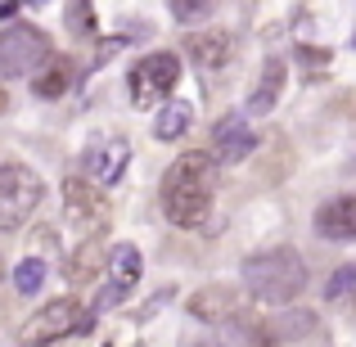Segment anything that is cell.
<instances>
[{"instance_id": "obj_1", "label": "cell", "mask_w": 356, "mask_h": 347, "mask_svg": "<svg viewBox=\"0 0 356 347\" xmlns=\"http://www.w3.org/2000/svg\"><path fill=\"white\" fill-rule=\"evenodd\" d=\"M212 194H217V158L208 154H181L163 176V212L172 226L194 230L208 221Z\"/></svg>"}, {"instance_id": "obj_2", "label": "cell", "mask_w": 356, "mask_h": 347, "mask_svg": "<svg viewBox=\"0 0 356 347\" xmlns=\"http://www.w3.org/2000/svg\"><path fill=\"white\" fill-rule=\"evenodd\" d=\"M243 289H248V298H257V302H266V307L293 302L307 289V261L298 257L293 248L257 252V257L243 261Z\"/></svg>"}, {"instance_id": "obj_3", "label": "cell", "mask_w": 356, "mask_h": 347, "mask_svg": "<svg viewBox=\"0 0 356 347\" xmlns=\"http://www.w3.org/2000/svg\"><path fill=\"white\" fill-rule=\"evenodd\" d=\"M90 330H95L90 307H81L77 298H54L27 321L23 343H59V339H77V334H90Z\"/></svg>"}, {"instance_id": "obj_4", "label": "cell", "mask_w": 356, "mask_h": 347, "mask_svg": "<svg viewBox=\"0 0 356 347\" xmlns=\"http://www.w3.org/2000/svg\"><path fill=\"white\" fill-rule=\"evenodd\" d=\"M41 176L23 163H5L0 167V230H18L36 208H41Z\"/></svg>"}, {"instance_id": "obj_5", "label": "cell", "mask_w": 356, "mask_h": 347, "mask_svg": "<svg viewBox=\"0 0 356 347\" xmlns=\"http://www.w3.org/2000/svg\"><path fill=\"white\" fill-rule=\"evenodd\" d=\"M176 81H181V59L172 50L145 54L131 68V99H136V108H158L163 99H172Z\"/></svg>"}, {"instance_id": "obj_6", "label": "cell", "mask_w": 356, "mask_h": 347, "mask_svg": "<svg viewBox=\"0 0 356 347\" xmlns=\"http://www.w3.org/2000/svg\"><path fill=\"white\" fill-rule=\"evenodd\" d=\"M50 59V36L27 23L0 27V77H27Z\"/></svg>"}, {"instance_id": "obj_7", "label": "cell", "mask_w": 356, "mask_h": 347, "mask_svg": "<svg viewBox=\"0 0 356 347\" xmlns=\"http://www.w3.org/2000/svg\"><path fill=\"white\" fill-rule=\"evenodd\" d=\"M140 271H145V257H140L136 243H118L113 252H108V289L99 293L95 307H113L122 298L131 293V289L140 284Z\"/></svg>"}, {"instance_id": "obj_8", "label": "cell", "mask_w": 356, "mask_h": 347, "mask_svg": "<svg viewBox=\"0 0 356 347\" xmlns=\"http://www.w3.org/2000/svg\"><path fill=\"white\" fill-rule=\"evenodd\" d=\"M252 145H257V131L243 122V113H226L212 127V154L221 163H239L243 154H252Z\"/></svg>"}, {"instance_id": "obj_9", "label": "cell", "mask_w": 356, "mask_h": 347, "mask_svg": "<svg viewBox=\"0 0 356 347\" xmlns=\"http://www.w3.org/2000/svg\"><path fill=\"white\" fill-rule=\"evenodd\" d=\"M63 203H68V217L77 221H86V226H95V230H104V221H108V203L99 199V190L90 181H68L63 185Z\"/></svg>"}, {"instance_id": "obj_10", "label": "cell", "mask_w": 356, "mask_h": 347, "mask_svg": "<svg viewBox=\"0 0 356 347\" xmlns=\"http://www.w3.org/2000/svg\"><path fill=\"white\" fill-rule=\"evenodd\" d=\"M127 158H131V145L127 140H104L86 154V176L99 185H113L122 172H127Z\"/></svg>"}, {"instance_id": "obj_11", "label": "cell", "mask_w": 356, "mask_h": 347, "mask_svg": "<svg viewBox=\"0 0 356 347\" xmlns=\"http://www.w3.org/2000/svg\"><path fill=\"white\" fill-rule=\"evenodd\" d=\"M316 230L325 239H356V194H343V199L325 203L321 217H316Z\"/></svg>"}, {"instance_id": "obj_12", "label": "cell", "mask_w": 356, "mask_h": 347, "mask_svg": "<svg viewBox=\"0 0 356 347\" xmlns=\"http://www.w3.org/2000/svg\"><path fill=\"white\" fill-rule=\"evenodd\" d=\"M99 266H104V243H99V234H90V239H81L77 248L68 252L63 280H68V284H86V280L99 275Z\"/></svg>"}, {"instance_id": "obj_13", "label": "cell", "mask_w": 356, "mask_h": 347, "mask_svg": "<svg viewBox=\"0 0 356 347\" xmlns=\"http://www.w3.org/2000/svg\"><path fill=\"white\" fill-rule=\"evenodd\" d=\"M185 54H190L203 72H217V68H226V59H230V36L226 32H199V36L185 41Z\"/></svg>"}, {"instance_id": "obj_14", "label": "cell", "mask_w": 356, "mask_h": 347, "mask_svg": "<svg viewBox=\"0 0 356 347\" xmlns=\"http://www.w3.org/2000/svg\"><path fill=\"white\" fill-rule=\"evenodd\" d=\"M270 339L275 343H321L325 330H321V321H316V312H289L270 325Z\"/></svg>"}, {"instance_id": "obj_15", "label": "cell", "mask_w": 356, "mask_h": 347, "mask_svg": "<svg viewBox=\"0 0 356 347\" xmlns=\"http://www.w3.org/2000/svg\"><path fill=\"white\" fill-rule=\"evenodd\" d=\"M280 90H284V63H280V59H266L257 90L248 95V113H270V108H275V99H280Z\"/></svg>"}, {"instance_id": "obj_16", "label": "cell", "mask_w": 356, "mask_h": 347, "mask_svg": "<svg viewBox=\"0 0 356 347\" xmlns=\"http://www.w3.org/2000/svg\"><path fill=\"white\" fill-rule=\"evenodd\" d=\"M68 86H72V63L68 59H45L41 63V77L32 81V90L41 99H59Z\"/></svg>"}, {"instance_id": "obj_17", "label": "cell", "mask_w": 356, "mask_h": 347, "mask_svg": "<svg viewBox=\"0 0 356 347\" xmlns=\"http://www.w3.org/2000/svg\"><path fill=\"white\" fill-rule=\"evenodd\" d=\"M190 104H167L163 113H158V122H154V136L158 140H181L185 131H190Z\"/></svg>"}, {"instance_id": "obj_18", "label": "cell", "mask_w": 356, "mask_h": 347, "mask_svg": "<svg viewBox=\"0 0 356 347\" xmlns=\"http://www.w3.org/2000/svg\"><path fill=\"white\" fill-rule=\"evenodd\" d=\"M190 312H194V316H203L208 325H217V321H226V316L235 312V302H230L226 293H199V298L190 302Z\"/></svg>"}, {"instance_id": "obj_19", "label": "cell", "mask_w": 356, "mask_h": 347, "mask_svg": "<svg viewBox=\"0 0 356 347\" xmlns=\"http://www.w3.org/2000/svg\"><path fill=\"white\" fill-rule=\"evenodd\" d=\"M45 284V261L41 257H27V261H18V271H14V289L18 293H36V289Z\"/></svg>"}, {"instance_id": "obj_20", "label": "cell", "mask_w": 356, "mask_h": 347, "mask_svg": "<svg viewBox=\"0 0 356 347\" xmlns=\"http://www.w3.org/2000/svg\"><path fill=\"white\" fill-rule=\"evenodd\" d=\"M356 289V261H348V266H339L330 275V284H325V298H330V302H339V298H348Z\"/></svg>"}, {"instance_id": "obj_21", "label": "cell", "mask_w": 356, "mask_h": 347, "mask_svg": "<svg viewBox=\"0 0 356 347\" xmlns=\"http://www.w3.org/2000/svg\"><path fill=\"white\" fill-rule=\"evenodd\" d=\"M172 5V14L181 18V23H199V18H208L212 0H167Z\"/></svg>"}, {"instance_id": "obj_22", "label": "cell", "mask_w": 356, "mask_h": 347, "mask_svg": "<svg viewBox=\"0 0 356 347\" xmlns=\"http://www.w3.org/2000/svg\"><path fill=\"white\" fill-rule=\"evenodd\" d=\"M68 23L72 32H90V0H68Z\"/></svg>"}, {"instance_id": "obj_23", "label": "cell", "mask_w": 356, "mask_h": 347, "mask_svg": "<svg viewBox=\"0 0 356 347\" xmlns=\"http://www.w3.org/2000/svg\"><path fill=\"white\" fill-rule=\"evenodd\" d=\"M298 59H302L307 63V68H312V72H307V77H321V68H325V63H330V54H325V50H307V45H302V50H298Z\"/></svg>"}, {"instance_id": "obj_24", "label": "cell", "mask_w": 356, "mask_h": 347, "mask_svg": "<svg viewBox=\"0 0 356 347\" xmlns=\"http://www.w3.org/2000/svg\"><path fill=\"white\" fill-rule=\"evenodd\" d=\"M5 108H9V95H5V90H0V113H5Z\"/></svg>"}, {"instance_id": "obj_25", "label": "cell", "mask_w": 356, "mask_h": 347, "mask_svg": "<svg viewBox=\"0 0 356 347\" xmlns=\"http://www.w3.org/2000/svg\"><path fill=\"white\" fill-rule=\"evenodd\" d=\"M0 280H5V257H0Z\"/></svg>"}]
</instances>
